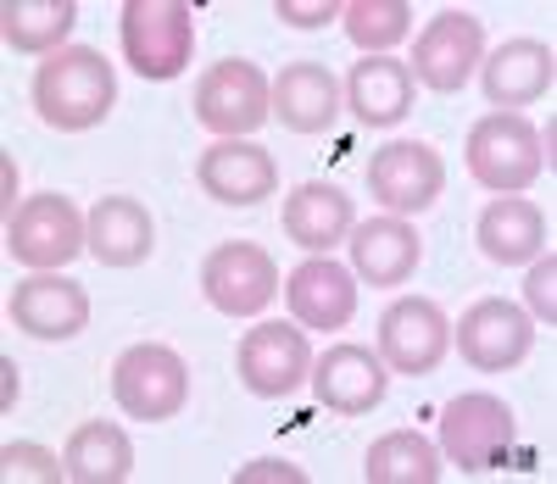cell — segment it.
Listing matches in <instances>:
<instances>
[{"instance_id":"1","label":"cell","mask_w":557,"mask_h":484,"mask_svg":"<svg viewBox=\"0 0 557 484\" xmlns=\"http://www.w3.org/2000/svg\"><path fill=\"white\" fill-rule=\"evenodd\" d=\"M112 107H117V73L96 45H67V51L45 57V67L34 73V112L62 134L107 123Z\"/></svg>"},{"instance_id":"2","label":"cell","mask_w":557,"mask_h":484,"mask_svg":"<svg viewBox=\"0 0 557 484\" xmlns=\"http://www.w3.org/2000/svg\"><path fill=\"white\" fill-rule=\"evenodd\" d=\"M123 57L139 78L168 84L196 57V17L184 0H128L123 7Z\"/></svg>"},{"instance_id":"3","label":"cell","mask_w":557,"mask_h":484,"mask_svg":"<svg viewBox=\"0 0 557 484\" xmlns=\"http://www.w3.org/2000/svg\"><path fill=\"white\" fill-rule=\"evenodd\" d=\"M190 107H196V123L212 128L218 139H246V134H257L273 117V84L262 78L257 62L223 57L218 67H207L196 78Z\"/></svg>"},{"instance_id":"4","label":"cell","mask_w":557,"mask_h":484,"mask_svg":"<svg viewBox=\"0 0 557 484\" xmlns=\"http://www.w3.org/2000/svg\"><path fill=\"white\" fill-rule=\"evenodd\" d=\"M513 407L491 390H462L441 407V451L462 473H491L513 451Z\"/></svg>"},{"instance_id":"5","label":"cell","mask_w":557,"mask_h":484,"mask_svg":"<svg viewBox=\"0 0 557 484\" xmlns=\"http://www.w3.org/2000/svg\"><path fill=\"white\" fill-rule=\"evenodd\" d=\"M469 173L496 189V196H519L546 173V151H541V134L519 117V112H491L469 128Z\"/></svg>"},{"instance_id":"6","label":"cell","mask_w":557,"mask_h":484,"mask_svg":"<svg viewBox=\"0 0 557 484\" xmlns=\"http://www.w3.org/2000/svg\"><path fill=\"white\" fill-rule=\"evenodd\" d=\"M112 396L139 423H168L190 401V368H184L173 346H157V340L128 346L112 368Z\"/></svg>"},{"instance_id":"7","label":"cell","mask_w":557,"mask_h":484,"mask_svg":"<svg viewBox=\"0 0 557 484\" xmlns=\"http://www.w3.org/2000/svg\"><path fill=\"white\" fill-rule=\"evenodd\" d=\"M7 251L23 268L57 273L78 251H89V218H78V207L67 196H34L7 218Z\"/></svg>"},{"instance_id":"8","label":"cell","mask_w":557,"mask_h":484,"mask_svg":"<svg viewBox=\"0 0 557 484\" xmlns=\"http://www.w3.org/2000/svg\"><path fill=\"white\" fill-rule=\"evenodd\" d=\"M446 167L435 157V145L424 139H391L368 157V196H374L391 218H418L441 201Z\"/></svg>"},{"instance_id":"9","label":"cell","mask_w":557,"mask_h":484,"mask_svg":"<svg viewBox=\"0 0 557 484\" xmlns=\"http://www.w3.org/2000/svg\"><path fill=\"white\" fill-rule=\"evenodd\" d=\"M480 62H485V23L474 12H441L435 23H424L407 67H412V84H424L435 95H457Z\"/></svg>"},{"instance_id":"10","label":"cell","mask_w":557,"mask_h":484,"mask_svg":"<svg viewBox=\"0 0 557 484\" xmlns=\"http://www.w3.org/2000/svg\"><path fill=\"white\" fill-rule=\"evenodd\" d=\"M457 357L480 368V373H507V368H519L535 346V323L524 307L513 301H502V296H485L474 301L469 312L457 318Z\"/></svg>"},{"instance_id":"11","label":"cell","mask_w":557,"mask_h":484,"mask_svg":"<svg viewBox=\"0 0 557 484\" xmlns=\"http://www.w3.org/2000/svg\"><path fill=\"white\" fill-rule=\"evenodd\" d=\"M201 289L218 312L257 318L278 296V268L257 239H223V246L201 262Z\"/></svg>"},{"instance_id":"12","label":"cell","mask_w":557,"mask_h":484,"mask_svg":"<svg viewBox=\"0 0 557 484\" xmlns=\"http://www.w3.org/2000/svg\"><path fill=\"white\" fill-rule=\"evenodd\" d=\"M235 368H240V384L251 396L278 401V396H290V390L307 384L312 346H307L301 323H257L240 340V351H235Z\"/></svg>"},{"instance_id":"13","label":"cell","mask_w":557,"mask_h":484,"mask_svg":"<svg viewBox=\"0 0 557 484\" xmlns=\"http://www.w3.org/2000/svg\"><path fill=\"white\" fill-rule=\"evenodd\" d=\"M446 351H451V323L435 301L401 296V301L385 307V318H380V362L418 378V373H435Z\"/></svg>"},{"instance_id":"14","label":"cell","mask_w":557,"mask_h":484,"mask_svg":"<svg viewBox=\"0 0 557 484\" xmlns=\"http://www.w3.org/2000/svg\"><path fill=\"white\" fill-rule=\"evenodd\" d=\"M7 312H12V328L28 334V340H73L89 323V296H84V284L62 273H34L12 284Z\"/></svg>"},{"instance_id":"15","label":"cell","mask_w":557,"mask_h":484,"mask_svg":"<svg viewBox=\"0 0 557 484\" xmlns=\"http://www.w3.org/2000/svg\"><path fill=\"white\" fill-rule=\"evenodd\" d=\"M312 396L318 407H330L341 418H362V412H374L391 390V378H385V362L374 351H362V346H330L323 357H312Z\"/></svg>"},{"instance_id":"16","label":"cell","mask_w":557,"mask_h":484,"mask_svg":"<svg viewBox=\"0 0 557 484\" xmlns=\"http://www.w3.org/2000/svg\"><path fill=\"white\" fill-rule=\"evenodd\" d=\"M196 184L218 207H257V201H268L278 189V167L251 139H218L196 162Z\"/></svg>"},{"instance_id":"17","label":"cell","mask_w":557,"mask_h":484,"mask_svg":"<svg viewBox=\"0 0 557 484\" xmlns=\"http://www.w3.org/2000/svg\"><path fill=\"white\" fill-rule=\"evenodd\" d=\"M346 239H351L357 278H368L374 289H401L418 273V262H424V239H418V228L401 223V218H391V212L357 223Z\"/></svg>"},{"instance_id":"18","label":"cell","mask_w":557,"mask_h":484,"mask_svg":"<svg viewBox=\"0 0 557 484\" xmlns=\"http://www.w3.org/2000/svg\"><path fill=\"white\" fill-rule=\"evenodd\" d=\"M480 78H485V101L496 112H519V107H535L541 95L552 89L557 57H552V45H541V39H507V45H496V51L485 57Z\"/></svg>"},{"instance_id":"19","label":"cell","mask_w":557,"mask_h":484,"mask_svg":"<svg viewBox=\"0 0 557 484\" xmlns=\"http://www.w3.org/2000/svg\"><path fill=\"white\" fill-rule=\"evenodd\" d=\"M285 301H290V318L301 328H318V334H335L351 323L357 312V284L341 262L330 257H307L290 278H285Z\"/></svg>"},{"instance_id":"20","label":"cell","mask_w":557,"mask_h":484,"mask_svg":"<svg viewBox=\"0 0 557 484\" xmlns=\"http://www.w3.org/2000/svg\"><path fill=\"white\" fill-rule=\"evenodd\" d=\"M341 112V84L323 62H290L273 78V117L290 134H323L335 128Z\"/></svg>"},{"instance_id":"21","label":"cell","mask_w":557,"mask_h":484,"mask_svg":"<svg viewBox=\"0 0 557 484\" xmlns=\"http://www.w3.org/2000/svg\"><path fill=\"white\" fill-rule=\"evenodd\" d=\"M278 223H285V234L312 257H330V246H341V239L357 228L341 184H296L285 212H278Z\"/></svg>"},{"instance_id":"22","label":"cell","mask_w":557,"mask_h":484,"mask_svg":"<svg viewBox=\"0 0 557 484\" xmlns=\"http://www.w3.org/2000/svg\"><path fill=\"white\" fill-rule=\"evenodd\" d=\"M157 246V223L151 212L128 201V196H107L89 212V257L101 268H139Z\"/></svg>"},{"instance_id":"23","label":"cell","mask_w":557,"mask_h":484,"mask_svg":"<svg viewBox=\"0 0 557 484\" xmlns=\"http://www.w3.org/2000/svg\"><path fill=\"white\" fill-rule=\"evenodd\" d=\"M412 67L396 62V57H362L346 78V101H351V117L368 123V128H391L412 112Z\"/></svg>"},{"instance_id":"24","label":"cell","mask_w":557,"mask_h":484,"mask_svg":"<svg viewBox=\"0 0 557 484\" xmlns=\"http://www.w3.org/2000/svg\"><path fill=\"white\" fill-rule=\"evenodd\" d=\"M480 251L491 257V262H502V268H513V262H530L541 246H546V218H541V207L535 201H524V196H502V201H491L485 212H480Z\"/></svg>"},{"instance_id":"25","label":"cell","mask_w":557,"mask_h":484,"mask_svg":"<svg viewBox=\"0 0 557 484\" xmlns=\"http://www.w3.org/2000/svg\"><path fill=\"white\" fill-rule=\"evenodd\" d=\"M62 468L78 484H123L134 473V440L117 423H78L62 446Z\"/></svg>"},{"instance_id":"26","label":"cell","mask_w":557,"mask_h":484,"mask_svg":"<svg viewBox=\"0 0 557 484\" xmlns=\"http://www.w3.org/2000/svg\"><path fill=\"white\" fill-rule=\"evenodd\" d=\"M78 23V0H7L0 7V34H7L12 51L23 57H45L73 34Z\"/></svg>"},{"instance_id":"27","label":"cell","mask_w":557,"mask_h":484,"mask_svg":"<svg viewBox=\"0 0 557 484\" xmlns=\"http://www.w3.org/2000/svg\"><path fill=\"white\" fill-rule=\"evenodd\" d=\"M362 479L368 484H435L441 479V451L412 429H396L385 440L368 446L362 457Z\"/></svg>"},{"instance_id":"28","label":"cell","mask_w":557,"mask_h":484,"mask_svg":"<svg viewBox=\"0 0 557 484\" xmlns=\"http://www.w3.org/2000/svg\"><path fill=\"white\" fill-rule=\"evenodd\" d=\"M341 23L357 51L385 57L391 45H401L412 34V7L407 0H351V7H341Z\"/></svg>"},{"instance_id":"29","label":"cell","mask_w":557,"mask_h":484,"mask_svg":"<svg viewBox=\"0 0 557 484\" xmlns=\"http://www.w3.org/2000/svg\"><path fill=\"white\" fill-rule=\"evenodd\" d=\"M0 473H7V484H57V479H67L62 457H51L45 446H7L0 451Z\"/></svg>"},{"instance_id":"30","label":"cell","mask_w":557,"mask_h":484,"mask_svg":"<svg viewBox=\"0 0 557 484\" xmlns=\"http://www.w3.org/2000/svg\"><path fill=\"white\" fill-rule=\"evenodd\" d=\"M552 284H557V257L546 251V262H535L530 278H524V301H530V312H535L546 328L557 323V296H552Z\"/></svg>"},{"instance_id":"31","label":"cell","mask_w":557,"mask_h":484,"mask_svg":"<svg viewBox=\"0 0 557 484\" xmlns=\"http://www.w3.org/2000/svg\"><path fill=\"white\" fill-rule=\"evenodd\" d=\"M278 23H290V28H323V23H335L341 7L335 0H278Z\"/></svg>"},{"instance_id":"32","label":"cell","mask_w":557,"mask_h":484,"mask_svg":"<svg viewBox=\"0 0 557 484\" xmlns=\"http://www.w3.org/2000/svg\"><path fill=\"white\" fill-rule=\"evenodd\" d=\"M251 479H290V484H301V468H290V462H251V468L235 473V484H251Z\"/></svg>"}]
</instances>
